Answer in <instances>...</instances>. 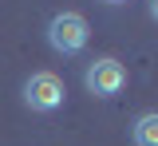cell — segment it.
I'll return each mask as SVG.
<instances>
[{
  "label": "cell",
  "mask_w": 158,
  "mask_h": 146,
  "mask_svg": "<svg viewBox=\"0 0 158 146\" xmlns=\"http://www.w3.org/2000/svg\"><path fill=\"white\" fill-rule=\"evenodd\" d=\"M44 36H48V47L56 55H79L91 40V28H87V16H79V12H56L48 20Z\"/></svg>",
  "instance_id": "6da1fadb"
},
{
  "label": "cell",
  "mask_w": 158,
  "mask_h": 146,
  "mask_svg": "<svg viewBox=\"0 0 158 146\" xmlns=\"http://www.w3.org/2000/svg\"><path fill=\"white\" fill-rule=\"evenodd\" d=\"M20 95H24V107L28 111H36V115H52L63 107L67 99V91H63V79L52 75V71H32L24 87H20Z\"/></svg>",
  "instance_id": "7a4b0ae2"
},
{
  "label": "cell",
  "mask_w": 158,
  "mask_h": 146,
  "mask_svg": "<svg viewBox=\"0 0 158 146\" xmlns=\"http://www.w3.org/2000/svg\"><path fill=\"white\" fill-rule=\"evenodd\" d=\"M83 87H87L95 99H115L118 91L127 87V67H123L115 55H99V59L87 63V71H83Z\"/></svg>",
  "instance_id": "3957f363"
},
{
  "label": "cell",
  "mask_w": 158,
  "mask_h": 146,
  "mask_svg": "<svg viewBox=\"0 0 158 146\" xmlns=\"http://www.w3.org/2000/svg\"><path fill=\"white\" fill-rule=\"evenodd\" d=\"M131 142L135 146H158V111H142L131 123Z\"/></svg>",
  "instance_id": "277c9868"
},
{
  "label": "cell",
  "mask_w": 158,
  "mask_h": 146,
  "mask_svg": "<svg viewBox=\"0 0 158 146\" xmlns=\"http://www.w3.org/2000/svg\"><path fill=\"white\" fill-rule=\"evenodd\" d=\"M150 20H158V0H150Z\"/></svg>",
  "instance_id": "5b68a950"
},
{
  "label": "cell",
  "mask_w": 158,
  "mask_h": 146,
  "mask_svg": "<svg viewBox=\"0 0 158 146\" xmlns=\"http://www.w3.org/2000/svg\"><path fill=\"white\" fill-rule=\"evenodd\" d=\"M103 4H127V0H103Z\"/></svg>",
  "instance_id": "8992f818"
}]
</instances>
